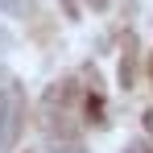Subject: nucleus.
Returning a JSON list of instances; mask_svg holds the SVG:
<instances>
[{
  "instance_id": "f257e3e1",
  "label": "nucleus",
  "mask_w": 153,
  "mask_h": 153,
  "mask_svg": "<svg viewBox=\"0 0 153 153\" xmlns=\"http://www.w3.org/2000/svg\"><path fill=\"white\" fill-rule=\"evenodd\" d=\"M21 116H25V100H21V83L0 71V153L8 149L21 132Z\"/></svg>"
},
{
  "instance_id": "f03ea898",
  "label": "nucleus",
  "mask_w": 153,
  "mask_h": 153,
  "mask_svg": "<svg viewBox=\"0 0 153 153\" xmlns=\"http://www.w3.org/2000/svg\"><path fill=\"white\" fill-rule=\"evenodd\" d=\"M0 4H4V8H13V13H21V8H25V0H0Z\"/></svg>"
}]
</instances>
